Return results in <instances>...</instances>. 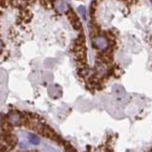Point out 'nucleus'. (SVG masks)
Masks as SVG:
<instances>
[{"instance_id":"obj_1","label":"nucleus","mask_w":152,"mask_h":152,"mask_svg":"<svg viewBox=\"0 0 152 152\" xmlns=\"http://www.w3.org/2000/svg\"><path fill=\"white\" fill-rule=\"evenodd\" d=\"M93 46L96 49L103 50L108 46V41L103 36H98L95 38H93Z\"/></svg>"},{"instance_id":"obj_2","label":"nucleus","mask_w":152,"mask_h":152,"mask_svg":"<svg viewBox=\"0 0 152 152\" xmlns=\"http://www.w3.org/2000/svg\"><path fill=\"white\" fill-rule=\"evenodd\" d=\"M53 6L56 8V10L58 11L60 14H64L68 11V9L70 8L69 5L64 2L63 0H54V3H53Z\"/></svg>"},{"instance_id":"obj_3","label":"nucleus","mask_w":152,"mask_h":152,"mask_svg":"<svg viewBox=\"0 0 152 152\" xmlns=\"http://www.w3.org/2000/svg\"><path fill=\"white\" fill-rule=\"evenodd\" d=\"M65 14H66V16H67V18H68V20L70 21H73V20H75V19H77V18H79V17H77V14L75 12H74L71 8H69L68 9V11L65 12Z\"/></svg>"},{"instance_id":"obj_4","label":"nucleus","mask_w":152,"mask_h":152,"mask_svg":"<svg viewBox=\"0 0 152 152\" xmlns=\"http://www.w3.org/2000/svg\"><path fill=\"white\" fill-rule=\"evenodd\" d=\"M71 25H72V27L76 30V31H82V24L80 22V18H77L75 20H73L71 21Z\"/></svg>"},{"instance_id":"obj_5","label":"nucleus","mask_w":152,"mask_h":152,"mask_svg":"<svg viewBox=\"0 0 152 152\" xmlns=\"http://www.w3.org/2000/svg\"><path fill=\"white\" fill-rule=\"evenodd\" d=\"M77 12H79L80 14L81 15L82 18H83L84 20H86V10H85V8L83 6L79 7V8H77Z\"/></svg>"},{"instance_id":"obj_6","label":"nucleus","mask_w":152,"mask_h":152,"mask_svg":"<svg viewBox=\"0 0 152 152\" xmlns=\"http://www.w3.org/2000/svg\"><path fill=\"white\" fill-rule=\"evenodd\" d=\"M56 63V60L53 59V58H48L45 61V64H46V66L47 67H53V65Z\"/></svg>"},{"instance_id":"obj_7","label":"nucleus","mask_w":152,"mask_h":152,"mask_svg":"<svg viewBox=\"0 0 152 152\" xmlns=\"http://www.w3.org/2000/svg\"><path fill=\"white\" fill-rule=\"evenodd\" d=\"M42 77H44V80H47V79H52V75L50 73H43Z\"/></svg>"},{"instance_id":"obj_8","label":"nucleus","mask_w":152,"mask_h":152,"mask_svg":"<svg viewBox=\"0 0 152 152\" xmlns=\"http://www.w3.org/2000/svg\"><path fill=\"white\" fill-rule=\"evenodd\" d=\"M2 48H3V43H2V41H1V40H0V52H1Z\"/></svg>"}]
</instances>
